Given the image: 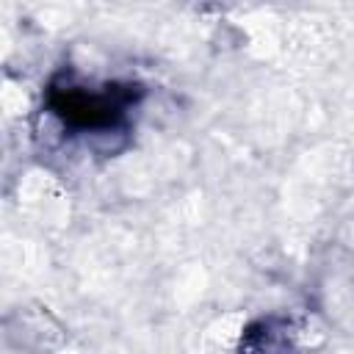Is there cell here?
I'll list each match as a JSON object with an SVG mask.
<instances>
[{
    "label": "cell",
    "mask_w": 354,
    "mask_h": 354,
    "mask_svg": "<svg viewBox=\"0 0 354 354\" xmlns=\"http://www.w3.org/2000/svg\"><path fill=\"white\" fill-rule=\"evenodd\" d=\"M122 108H124V100H116L113 94H94V91H86V88H66V97L58 105V113L66 122L100 127V124L113 122V116L122 113Z\"/></svg>",
    "instance_id": "6da1fadb"
}]
</instances>
